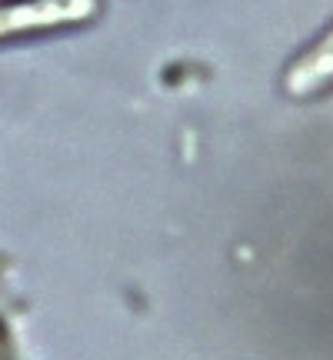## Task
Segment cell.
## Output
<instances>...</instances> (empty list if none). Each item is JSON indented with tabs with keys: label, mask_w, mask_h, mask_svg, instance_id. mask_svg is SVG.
<instances>
[{
	"label": "cell",
	"mask_w": 333,
	"mask_h": 360,
	"mask_svg": "<svg viewBox=\"0 0 333 360\" xmlns=\"http://www.w3.org/2000/svg\"><path fill=\"white\" fill-rule=\"evenodd\" d=\"M330 77H333V30L320 40L317 51H310V57H303V64L290 74V84L313 90L317 84H330Z\"/></svg>",
	"instance_id": "7a4b0ae2"
},
{
	"label": "cell",
	"mask_w": 333,
	"mask_h": 360,
	"mask_svg": "<svg viewBox=\"0 0 333 360\" xmlns=\"http://www.w3.org/2000/svg\"><path fill=\"white\" fill-rule=\"evenodd\" d=\"M93 11V0H24L0 7V37L27 34L37 27H57L84 20Z\"/></svg>",
	"instance_id": "6da1fadb"
}]
</instances>
